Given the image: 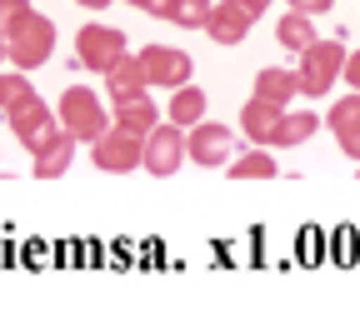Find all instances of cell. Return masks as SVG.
<instances>
[{
  "mask_svg": "<svg viewBox=\"0 0 360 334\" xmlns=\"http://www.w3.org/2000/svg\"><path fill=\"white\" fill-rule=\"evenodd\" d=\"M0 60H11V40L6 35H0Z\"/></svg>",
  "mask_w": 360,
  "mask_h": 334,
  "instance_id": "obj_29",
  "label": "cell"
},
{
  "mask_svg": "<svg viewBox=\"0 0 360 334\" xmlns=\"http://www.w3.org/2000/svg\"><path fill=\"white\" fill-rule=\"evenodd\" d=\"M186 155L195 165H231L236 155V130L220 125V120H195L191 135H186Z\"/></svg>",
  "mask_w": 360,
  "mask_h": 334,
  "instance_id": "obj_7",
  "label": "cell"
},
{
  "mask_svg": "<svg viewBox=\"0 0 360 334\" xmlns=\"http://www.w3.org/2000/svg\"><path fill=\"white\" fill-rule=\"evenodd\" d=\"M170 120L180 125V130H191L195 120H205V90L200 85H175V95H170Z\"/></svg>",
  "mask_w": 360,
  "mask_h": 334,
  "instance_id": "obj_17",
  "label": "cell"
},
{
  "mask_svg": "<svg viewBox=\"0 0 360 334\" xmlns=\"http://www.w3.org/2000/svg\"><path fill=\"white\" fill-rule=\"evenodd\" d=\"M25 95H30L25 75H0V110H11L15 100H25Z\"/></svg>",
  "mask_w": 360,
  "mask_h": 334,
  "instance_id": "obj_23",
  "label": "cell"
},
{
  "mask_svg": "<svg viewBox=\"0 0 360 334\" xmlns=\"http://www.w3.org/2000/svg\"><path fill=\"white\" fill-rule=\"evenodd\" d=\"M276 40L285 45V51H305V45L315 40V25H310V15H300V11H290V15H281V25H276Z\"/></svg>",
  "mask_w": 360,
  "mask_h": 334,
  "instance_id": "obj_19",
  "label": "cell"
},
{
  "mask_svg": "<svg viewBox=\"0 0 360 334\" xmlns=\"http://www.w3.org/2000/svg\"><path fill=\"white\" fill-rule=\"evenodd\" d=\"M170 6H175V0H141V11H146V15H160V20L170 15Z\"/></svg>",
  "mask_w": 360,
  "mask_h": 334,
  "instance_id": "obj_27",
  "label": "cell"
},
{
  "mask_svg": "<svg viewBox=\"0 0 360 334\" xmlns=\"http://www.w3.org/2000/svg\"><path fill=\"white\" fill-rule=\"evenodd\" d=\"M96 170H105V175H125V170H135L141 165V155H146V135H135V130H125V125H110L101 140H96Z\"/></svg>",
  "mask_w": 360,
  "mask_h": 334,
  "instance_id": "obj_4",
  "label": "cell"
},
{
  "mask_svg": "<svg viewBox=\"0 0 360 334\" xmlns=\"http://www.w3.org/2000/svg\"><path fill=\"white\" fill-rule=\"evenodd\" d=\"M141 70H146V85L175 90V85L191 80V55L175 51V45H146V51H141Z\"/></svg>",
  "mask_w": 360,
  "mask_h": 334,
  "instance_id": "obj_9",
  "label": "cell"
},
{
  "mask_svg": "<svg viewBox=\"0 0 360 334\" xmlns=\"http://www.w3.org/2000/svg\"><path fill=\"white\" fill-rule=\"evenodd\" d=\"M75 6H85V11H105L110 0H75Z\"/></svg>",
  "mask_w": 360,
  "mask_h": 334,
  "instance_id": "obj_28",
  "label": "cell"
},
{
  "mask_svg": "<svg viewBox=\"0 0 360 334\" xmlns=\"http://www.w3.org/2000/svg\"><path fill=\"white\" fill-rule=\"evenodd\" d=\"M141 90H150L146 70H141V55H120L105 70V95H110V100H125V95H141Z\"/></svg>",
  "mask_w": 360,
  "mask_h": 334,
  "instance_id": "obj_14",
  "label": "cell"
},
{
  "mask_svg": "<svg viewBox=\"0 0 360 334\" xmlns=\"http://www.w3.org/2000/svg\"><path fill=\"white\" fill-rule=\"evenodd\" d=\"M180 160H186V130H180L175 120L170 125H155L150 135H146V155H141V165H146V175H175L180 170Z\"/></svg>",
  "mask_w": 360,
  "mask_h": 334,
  "instance_id": "obj_8",
  "label": "cell"
},
{
  "mask_svg": "<svg viewBox=\"0 0 360 334\" xmlns=\"http://www.w3.org/2000/svg\"><path fill=\"white\" fill-rule=\"evenodd\" d=\"M255 95H260V100H270V105H290L295 95H300V75H295V70H281V65H270V70L255 75Z\"/></svg>",
  "mask_w": 360,
  "mask_h": 334,
  "instance_id": "obj_16",
  "label": "cell"
},
{
  "mask_svg": "<svg viewBox=\"0 0 360 334\" xmlns=\"http://www.w3.org/2000/svg\"><path fill=\"white\" fill-rule=\"evenodd\" d=\"M6 120H11V135L20 140V145H25L30 155H35V150L45 145V140H51V130H56V115H51V105H45L35 90L25 95V100H15V105L6 110Z\"/></svg>",
  "mask_w": 360,
  "mask_h": 334,
  "instance_id": "obj_5",
  "label": "cell"
},
{
  "mask_svg": "<svg viewBox=\"0 0 360 334\" xmlns=\"http://www.w3.org/2000/svg\"><path fill=\"white\" fill-rule=\"evenodd\" d=\"M326 125H330L335 135H345V130H355V125H360V90L340 95V100L330 105V115H326Z\"/></svg>",
  "mask_w": 360,
  "mask_h": 334,
  "instance_id": "obj_21",
  "label": "cell"
},
{
  "mask_svg": "<svg viewBox=\"0 0 360 334\" xmlns=\"http://www.w3.org/2000/svg\"><path fill=\"white\" fill-rule=\"evenodd\" d=\"M281 115H285V105H270V100H260V95H250V100L240 105V130H245V140L270 145V135H276Z\"/></svg>",
  "mask_w": 360,
  "mask_h": 334,
  "instance_id": "obj_11",
  "label": "cell"
},
{
  "mask_svg": "<svg viewBox=\"0 0 360 334\" xmlns=\"http://www.w3.org/2000/svg\"><path fill=\"white\" fill-rule=\"evenodd\" d=\"M115 125H125L135 135H150L160 125V110H155V100H150L146 90L141 95H125V100H115Z\"/></svg>",
  "mask_w": 360,
  "mask_h": 334,
  "instance_id": "obj_13",
  "label": "cell"
},
{
  "mask_svg": "<svg viewBox=\"0 0 360 334\" xmlns=\"http://www.w3.org/2000/svg\"><path fill=\"white\" fill-rule=\"evenodd\" d=\"M60 125H65L75 140H90V145H96V140L110 130L101 95H96V90H85V85H70V90L60 95Z\"/></svg>",
  "mask_w": 360,
  "mask_h": 334,
  "instance_id": "obj_3",
  "label": "cell"
},
{
  "mask_svg": "<svg viewBox=\"0 0 360 334\" xmlns=\"http://www.w3.org/2000/svg\"><path fill=\"white\" fill-rule=\"evenodd\" d=\"M345 70V45L340 40H310L300 51V95H330V85Z\"/></svg>",
  "mask_w": 360,
  "mask_h": 334,
  "instance_id": "obj_1",
  "label": "cell"
},
{
  "mask_svg": "<svg viewBox=\"0 0 360 334\" xmlns=\"http://www.w3.org/2000/svg\"><path fill=\"white\" fill-rule=\"evenodd\" d=\"M250 25H255V11L245 6V0H220V6L210 11V20H205V35L215 45H240L250 35Z\"/></svg>",
  "mask_w": 360,
  "mask_h": 334,
  "instance_id": "obj_10",
  "label": "cell"
},
{
  "mask_svg": "<svg viewBox=\"0 0 360 334\" xmlns=\"http://www.w3.org/2000/svg\"><path fill=\"white\" fill-rule=\"evenodd\" d=\"M210 0H175V6H170V15L165 20H175L180 30H205V20H210Z\"/></svg>",
  "mask_w": 360,
  "mask_h": 334,
  "instance_id": "obj_20",
  "label": "cell"
},
{
  "mask_svg": "<svg viewBox=\"0 0 360 334\" xmlns=\"http://www.w3.org/2000/svg\"><path fill=\"white\" fill-rule=\"evenodd\" d=\"M340 150H345V155H350V160H360V125H355V130H345V135H340Z\"/></svg>",
  "mask_w": 360,
  "mask_h": 334,
  "instance_id": "obj_25",
  "label": "cell"
},
{
  "mask_svg": "<svg viewBox=\"0 0 360 334\" xmlns=\"http://www.w3.org/2000/svg\"><path fill=\"white\" fill-rule=\"evenodd\" d=\"M120 55H125V35L120 30H110V25H80V35H75V65L105 75Z\"/></svg>",
  "mask_w": 360,
  "mask_h": 334,
  "instance_id": "obj_6",
  "label": "cell"
},
{
  "mask_svg": "<svg viewBox=\"0 0 360 334\" xmlns=\"http://www.w3.org/2000/svg\"><path fill=\"white\" fill-rule=\"evenodd\" d=\"M130 6H141V0H130Z\"/></svg>",
  "mask_w": 360,
  "mask_h": 334,
  "instance_id": "obj_31",
  "label": "cell"
},
{
  "mask_svg": "<svg viewBox=\"0 0 360 334\" xmlns=\"http://www.w3.org/2000/svg\"><path fill=\"white\" fill-rule=\"evenodd\" d=\"M290 11H300V15H326L330 0H290Z\"/></svg>",
  "mask_w": 360,
  "mask_h": 334,
  "instance_id": "obj_24",
  "label": "cell"
},
{
  "mask_svg": "<svg viewBox=\"0 0 360 334\" xmlns=\"http://www.w3.org/2000/svg\"><path fill=\"white\" fill-rule=\"evenodd\" d=\"M30 11H35L30 0H0V35H11V30H15Z\"/></svg>",
  "mask_w": 360,
  "mask_h": 334,
  "instance_id": "obj_22",
  "label": "cell"
},
{
  "mask_svg": "<svg viewBox=\"0 0 360 334\" xmlns=\"http://www.w3.org/2000/svg\"><path fill=\"white\" fill-rule=\"evenodd\" d=\"M231 175L236 180H270V175H281V165H276V155H270L265 145H255L240 160H231Z\"/></svg>",
  "mask_w": 360,
  "mask_h": 334,
  "instance_id": "obj_18",
  "label": "cell"
},
{
  "mask_svg": "<svg viewBox=\"0 0 360 334\" xmlns=\"http://www.w3.org/2000/svg\"><path fill=\"white\" fill-rule=\"evenodd\" d=\"M245 6H250V11H255V15H260V11H265V6H270V0H245Z\"/></svg>",
  "mask_w": 360,
  "mask_h": 334,
  "instance_id": "obj_30",
  "label": "cell"
},
{
  "mask_svg": "<svg viewBox=\"0 0 360 334\" xmlns=\"http://www.w3.org/2000/svg\"><path fill=\"white\" fill-rule=\"evenodd\" d=\"M315 130H321V115H315V110H285L281 125H276V135H270V145L295 150V145H305Z\"/></svg>",
  "mask_w": 360,
  "mask_h": 334,
  "instance_id": "obj_15",
  "label": "cell"
},
{
  "mask_svg": "<svg viewBox=\"0 0 360 334\" xmlns=\"http://www.w3.org/2000/svg\"><path fill=\"white\" fill-rule=\"evenodd\" d=\"M6 40H11V65L15 70H35V65L51 60V51H56V20L40 15V11H30Z\"/></svg>",
  "mask_w": 360,
  "mask_h": 334,
  "instance_id": "obj_2",
  "label": "cell"
},
{
  "mask_svg": "<svg viewBox=\"0 0 360 334\" xmlns=\"http://www.w3.org/2000/svg\"><path fill=\"white\" fill-rule=\"evenodd\" d=\"M345 80H350V90H360V51L355 55H345V70H340Z\"/></svg>",
  "mask_w": 360,
  "mask_h": 334,
  "instance_id": "obj_26",
  "label": "cell"
},
{
  "mask_svg": "<svg viewBox=\"0 0 360 334\" xmlns=\"http://www.w3.org/2000/svg\"><path fill=\"white\" fill-rule=\"evenodd\" d=\"M70 155H75V135L60 125V130H51V140L35 150V175H40V180L65 175V170H70Z\"/></svg>",
  "mask_w": 360,
  "mask_h": 334,
  "instance_id": "obj_12",
  "label": "cell"
}]
</instances>
